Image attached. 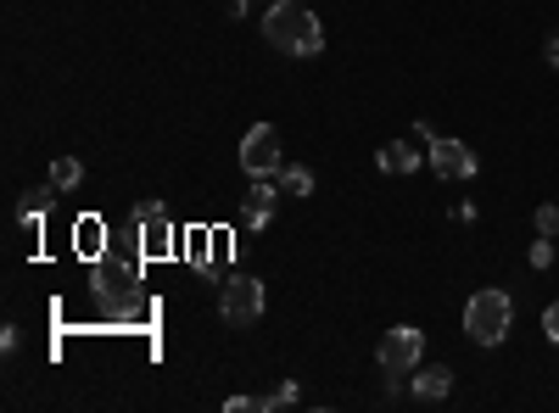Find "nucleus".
<instances>
[{
  "mask_svg": "<svg viewBox=\"0 0 559 413\" xmlns=\"http://www.w3.org/2000/svg\"><path fill=\"white\" fill-rule=\"evenodd\" d=\"M241 168H247L252 179H274L280 168H286V151H280V129H274V123L247 129V141H241Z\"/></svg>",
  "mask_w": 559,
  "mask_h": 413,
  "instance_id": "obj_5",
  "label": "nucleus"
},
{
  "mask_svg": "<svg viewBox=\"0 0 559 413\" xmlns=\"http://www.w3.org/2000/svg\"><path fill=\"white\" fill-rule=\"evenodd\" d=\"M51 202H57V185H51V191H34V196L23 202V223H34V229H39V218L51 212Z\"/></svg>",
  "mask_w": 559,
  "mask_h": 413,
  "instance_id": "obj_14",
  "label": "nucleus"
},
{
  "mask_svg": "<svg viewBox=\"0 0 559 413\" xmlns=\"http://www.w3.org/2000/svg\"><path fill=\"white\" fill-rule=\"evenodd\" d=\"M376 357H381V369H386V375H414V369H419V357H426V330H414V325L386 330L381 347H376Z\"/></svg>",
  "mask_w": 559,
  "mask_h": 413,
  "instance_id": "obj_4",
  "label": "nucleus"
},
{
  "mask_svg": "<svg viewBox=\"0 0 559 413\" xmlns=\"http://www.w3.org/2000/svg\"><path fill=\"white\" fill-rule=\"evenodd\" d=\"M263 39L280 57H319L324 51V28H319L313 7H302V0H274L263 12Z\"/></svg>",
  "mask_w": 559,
  "mask_h": 413,
  "instance_id": "obj_1",
  "label": "nucleus"
},
{
  "mask_svg": "<svg viewBox=\"0 0 559 413\" xmlns=\"http://www.w3.org/2000/svg\"><path fill=\"white\" fill-rule=\"evenodd\" d=\"M263 307H269V291H263L258 274H236V280L218 286V318H224V325L247 330V325L263 318Z\"/></svg>",
  "mask_w": 559,
  "mask_h": 413,
  "instance_id": "obj_3",
  "label": "nucleus"
},
{
  "mask_svg": "<svg viewBox=\"0 0 559 413\" xmlns=\"http://www.w3.org/2000/svg\"><path fill=\"white\" fill-rule=\"evenodd\" d=\"M543 336L559 347V302H548V307H543Z\"/></svg>",
  "mask_w": 559,
  "mask_h": 413,
  "instance_id": "obj_18",
  "label": "nucleus"
},
{
  "mask_svg": "<svg viewBox=\"0 0 559 413\" xmlns=\"http://www.w3.org/2000/svg\"><path fill=\"white\" fill-rule=\"evenodd\" d=\"M419 162H426V151H414L408 141H386V146L376 151V168H381V173H397V179H403V173H414Z\"/></svg>",
  "mask_w": 559,
  "mask_h": 413,
  "instance_id": "obj_8",
  "label": "nucleus"
},
{
  "mask_svg": "<svg viewBox=\"0 0 559 413\" xmlns=\"http://www.w3.org/2000/svg\"><path fill=\"white\" fill-rule=\"evenodd\" d=\"M79 179H84V168H79V157H57V162H51V185H57V191H73V185H79Z\"/></svg>",
  "mask_w": 559,
  "mask_h": 413,
  "instance_id": "obj_13",
  "label": "nucleus"
},
{
  "mask_svg": "<svg viewBox=\"0 0 559 413\" xmlns=\"http://www.w3.org/2000/svg\"><path fill=\"white\" fill-rule=\"evenodd\" d=\"M134 229H140L146 257H174V218H168L163 202H140L134 207Z\"/></svg>",
  "mask_w": 559,
  "mask_h": 413,
  "instance_id": "obj_6",
  "label": "nucleus"
},
{
  "mask_svg": "<svg viewBox=\"0 0 559 413\" xmlns=\"http://www.w3.org/2000/svg\"><path fill=\"white\" fill-rule=\"evenodd\" d=\"M274 202H280V185L274 179H252V191H247V223L263 229L274 218Z\"/></svg>",
  "mask_w": 559,
  "mask_h": 413,
  "instance_id": "obj_9",
  "label": "nucleus"
},
{
  "mask_svg": "<svg viewBox=\"0 0 559 413\" xmlns=\"http://www.w3.org/2000/svg\"><path fill=\"white\" fill-rule=\"evenodd\" d=\"M526 263H532V268H548V263H554V241H548V235H543V241H532Z\"/></svg>",
  "mask_w": 559,
  "mask_h": 413,
  "instance_id": "obj_17",
  "label": "nucleus"
},
{
  "mask_svg": "<svg viewBox=\"0 0 559 413\" xmlns=\"http://www.w3.org/2000/svg\"><path fill=\"white\" fill-rule=\"evenodd\" d=\"M532 223H537V235L559 241V207H554V202H548V207H537V218H532Z\"/></svg>",
  "mask_w": 559,
  "mask_h": 413,
  "instance_id": "obj_16",
  "label": "nucleus"
},
{
  "mask_svg": "<svg viewBox=\"0 0 559 413\" xmlns=\"http://www.w3.org/2000/svg\"><path fill=\"white\" fill-rule=\"evenodd\" d=\"M448 391H453V375L442 369V363H437V369H419V375H414V397H419V402H442Z\"/></svg>",
  "mask_w": 559,
  "mask_h": 413,
  "instance_id": "obj_10",
  "label": "nucleus"
},
{
  "mask_svg": "<svg viewBox=\"0 0 559 413\" xmlns=\"http://www.w3.org/2000/svg\"><path fill=\"white\" fill-rule=\"evenodd\" d=\"M252 7H274V0H229V12H236V17H247Z\"/></svg>",
  "mask_w": 559,
  "mask_h": 413,
  "instance_id": "obj_20",
  "label": "nucleus"
},
{
  "mask_svg": "<svg viewBox=\"0 0 559 413\" xmlns=\"http://www.w3.org/2000/svg\"><path fill=\"white\" fill-rule=\"evenodd\" d=\"M509 318H515V302H509V291H476L471 302H464V336H471L476 347H498L509 336Z\"/></svg>",
  "mask_w": 559,
  "mask_h": 413,
  "instance_id": "obj_2",
  "label": "nucleus"
},
{
  "mask_svg": "<svg viewBox=\"0 0 559 413\" xmlns=\"http://www.w3.org/2000/svg\"><path fill=\"white\" fill-rule=\"evenodd\" d=\"M274 185H280V196H297V202H302V196H313V173H308V168H292V162H286V168L274 173Z\"/></svg>",
  "mask_w": 559,
  "mask_h": 413,
  "instance_id": "obj_12",
  "label": "nucleus"
},
{
  "mask_svg": "<svg viewBox=\"0 0 559 413\" xmlns=\"http://www.w3.org/2000/svg\"><path fill=\"white\" fill-rule=\"evenodd\" d=\"M297 397H302V391H297V386H292V380H286V386H274V391H269V397H258V413H274V408H292V402H297Z\"/></svg>",
  "mask_w": 559,
  "mask_h": 413,
  "instance_id": "obj_15",
  "label": "nucleus"
},
{
  "mask_svg": "<svg viewBox=\"0 0 559 413\" xmlns=\"http://www.w3.org/2000/svg\"><path fill=\"white\" fill-rule=\"evenodd\" d=\"M102 235H107V223H102V218H79V223H73V246H79L84 257H102V252H107Z\"/></svg>",
  "mask_w": 559,
  "mask_h": 413,
  "instance_id": "obj_11",
  "label": "nucleus"
},
{
  "mask_svg": "<svg viewBox=\"0 0 559 413\" xmlns=\"http://www.w3.org/2000/svg\"><path fill=\"white\" fill-rule=\"evenodd\" d=\"M252 408H258V397H229L224 402V413H252Z\"/></svg>",
  "mask_w": 559,
  "mask_h": 413,
  "instance_id": "obj_19",
  "label": "nucleus"
},
{
  "mask_svg": "<svg viewBox=\"0 0 559 413\" xmlns=\"http://www.w3.org/2000/svg\"><path fill=\"white\" fill-rule=\"evenodd\" d=\"M426 162L437 168V179H476L481 173V157L464 141H448V134H437V141L426 146Z\"/></svg>",
  "mask_w": 559,
  "mask_h": 413,
  "instance_id": "obj_7",
  "label": "nucleus"
}]
</instances>
